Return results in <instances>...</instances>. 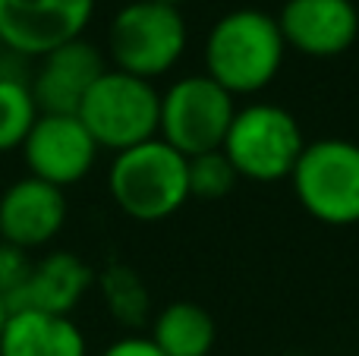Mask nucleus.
<instances>
[{
  "mask_svg": "<svg viewBox=\"0 0 359 356\" xmlns=\"http://www.w3.org/2000/svg\"><path fill=\"white\" fill-rule=\"evenodd\" d=\"M189 164V199H208V202H217L236 186L240 174L233 170L230 158L224 155L221 149L215 151H205V155H196V158H186Z\"/></svg>",
  "mask_w": 359,
  "mask_h": 356,
  "instance_id": "18",
  "label": "nucleus"
},
{
  "mask_svg": "<svg viewBox=\"0 0 359 356\" xmlns=\"http://www.w3.org/2000/svg\"><path fill=\"white\" fill-rule=\"evenodd\" d=\"M32 265L35 262L29 259V252L0 240V296L6 300V309L19 296V290L25 287V281L32 275Z\"/></svg>",
  "mask_w": 359,
  "mask_h": 356,
  "instance_id": "19",
  "label": "nucleus"
},
{
  "mask_svg": "<svg viewBox=\"0 0 359 356\" xmlns=\"http://www.w3.org/2000/svg\"><path fill=\"white\" fill-rule=\"evenodd\" d=\"M98 290L104 296V306L120 325L126 328H139L145 325L149 319V309H151V296H149V287L142 284L136 268L123 262H114L101 271L98 278Z\"/></svg>",
  "mask_w": 359,
  "mask_h": 356,
  "instance_id": "16",
  "label": "nucleus"
},
{
  "mask_svg": "<svg viewBox=\"0 0 359 356\" xmlns=\"http://www.w3.org/2000/svg\"><path fill=\"white\" fill-rule=\"evenodd\" d=\"M95 0H0V44L25 57H44L82 38Z\"/></svg>",
  "mask_w": 359,
  "mask_h": 356,
  "instance_id": "8",
  "label": "nucleus"
},
{
  "mask_svg": "<svg viewBox=\"0 0 359 356\" xmlns=\"http://www.w3.org/2000/svg\"><path fill=\"white\" fill-rule=\"evenodd\" d=\"M117 69L139 79H155L174 69L186 50V22L177 6L155 0H133L114 16L107 32Z\"/></svg>",
  "mask_w": 359,
  "mask_h": 356,
  "instance_id": "6",
  "label": "nucleus"
},
{
  "mask_svg": "<svg viewBox=\"0 0 359 356\" xmlns=\"http://www.w3.org/2000/svg\"><path fill=\"white\" fill-rule=\"evenodd\" d=\"M6 319H10V309H6V300H4V296H0V334H4Z\"/></svg>",
  "mask_w": 359,
  "mask_h": 356,
  "instance_id": "21",
  "label": "nucleus"
},
{
  "mask_svg": "<svg viewBox=\"0 0 359 356\" xmlns=\"http://www.w3.org/2000/svg\"><path fill=\"white\" fill-rule=\"evenodd\" d=\"M67 224V199L63 189L44 180L25 177L6 186L0 196V240L19 249H38L50 243Z\"/></svg>",
  "mask_w": 359,
  "mask_h": 356,
  "instance_id": "11",
  "label": "nucleus"
},
{
  "mask_svg": "<svg viewBox=\"0 0 359 356\" xmlns=\"http://www.w3.org/2000/svg\"><path fill=\"white\" fill-rule=\"evenodd\" d=\"M280 35L306 57H337L356 41L359 13L353 0H287L278 16Z\"/></svg>",
  "mask_w": 359,
  "mask_h": 356,
  "instance_id": "10",
  "label": "nucleus"
},
{
  "mask_svg": "<svg viewBox=\"0 0 359 356\" xmlns=\"http://www.w3.org/2000/svg\"><path fill=\"white\" fill-rule=\"evenodd\" d=\"M284 356H306V353H284Z\"/></svg>",
  "mask_w": 359,
  "mask_h": 356,
  "instance_id": "23",
  "label": "nucleus"
},
{
  "mask_svg": "<svg viewBox=\"0 0 359 356\" xmlns=\"http://www.w3.org/2000/svg\"><path fill=\"white\" fill-rule=\"evenodd\" d=\"M303 149L297 117L278 104L240 107L221 145L236 174L252 183H278L290 177Z\"/></svg>",
  "mask_w": 359,
  "mask_h": 356,
  "instance_id": "4",
  "label": "nucleus"
},
{
  "mask_svg": "<svg viewBox=\"0 0 359 356\" xmlns=\"http://www.w3.org/2000/svg\"><path fill=\"white\" fill-rule=\"evenodd\" d=\"M101 356H164L158 350V344L151 338H139V334H130V338L114 341Z\"/></svg>",
  "mask_w": 359,
  "mask_h": 356,
  "instance_id": "20",
  "label": "nucleus"
},
{
  "mask_svg": "<svg viewBox=\"0 0 359 356\" xmlns=\"http://www.w3.org/2000/svg\"><path fill=\"white\" fill-rule=\"evenodd\" d=\"M284 50L287 41L278 19L262 10H233L208 32L205 67L230 95H255L274 82Z\"/></svg>",
  "mask_w": 359,
  "mask_h": 356,
  "instance_id": "1",
  "label": "nucleus"
},
{
  "mask_svg": "<svg viewBox=\"0 0 359 356\" xmlns=\"http://www.w3.org/2000/svg\"><path fill=\"white\" fill-rule=\"evenodd\" d=\"M155 4H164V6H177V10H180V4H186V0H155Z\"/></svg>",
  "mask_w": 359,
  "mask_h": 356,
  "instance_id": "22",
  "label": "nucleus"
},
{
  "mask_svg": "<svg viewBox=\"0 0 359 356\" xmlns=\"http://www.w3.org/2000/svg\"><path fill=\"white\" fill-rule=\"evenodd\" d=\"M76 117L86 123L98 149L126 151L158 136L161 95L149 79L130 76L123 69H104Z\"/></svg>",
  "mask_w": 359,
  "mask_h": 356,
  "instance_id": "3",
  "label": "nucleus"
},
{
  "mask_svg": "<svg viewBox=\"0 0 359 356\" xmlns=\"http://www.w3.org/2000/svg\"><path fill=\"white\" fill-rule=\"evenodd\" d=\"M104 76V57L82 38L41 57L32 95L41 114H79L86 95Z\"/></svg>",
  "mask_w": 359,
  "mask_h": 356,
  "instance_id": "12",
  "label": "nucleus"
},
{
  "mask_svg": "<svg viewBox=\"0 0 359 356\" xmlns=\"http://www.w3.org/2000/svg\"><path fill=\"white\" fill-rule=\"evenodd\" d=\"M151 341L164 356H208L217 341V325L198 303L177 300L158 313Z\"/></svg>",
  "mask_w": 359,
  "mask_h": 356,
  "instance_id": "15",
  "label": "nucleus"
},
{
  "mask_svg": "<svg viewBox=\"0 0 359 356\" xmlns=\"http://www.w3.org/2000/svg\"><path fill=\"white\" fill-rule=\"evenodd\" d=\"M35 120H38V104L32 88L19 79L0 76V155L22 149Z\"/></svg>",
  "mask_w": 359,
  "mask_h": 356,
  "instance_id": "17",
  "label": "nucleus"
},
{
  "mask_svg": "<svg viewBox=\"0 0 359 356\" xmlns=\"http://www.w3.org/2000/svg\"><path fill=\"white\" fill-rule=\"evenodd\" d=\"M111 196L136 221H164L189 199V164L164 139L117 151L107 177Z\"/></svg>",
  "mask_w": 359,
  "mask_h": 356,
  "instance_id": "2",
  "label": "nucleus"
},
{
  "mask_svg": "<svg viewBox=\"0 0 359 356\" xmlns=\"http://www.w3.org/2000/svg\"><path fill=\"white\" fill-rule=\"evenodd\" d=\"M233 95L221 88L208 73L186 76L161 95V139L183 158H196L224 145L233 123Z\"/></svg>",
  "mask_w": 359,
  "mask_h": 356,
  "instance_id": "7",
  "label": "nucleus"
},
{
  "mask_svg": "<svg viewBox=\"0 0 359 356\" xmlns=\"http://www.w3.org/2000/svg\"><path fill=\"white\" fill-rule=\"evenodd\" d=\"M32 177L57 189L79 183L98 158V142L76 114H38L22 142Z\"/></svg>",
  "mask_w": 359,
  "mask_h": 356,
  "instance_id": "9",
  "label": "nucleus"
},
{
  "mask_svg": "<svg viewBox=\"0 0 359 356\" xmlns=\"http://www.w3.org/2000/svg\"><path fill=\"white\" fill-rule=\"evenodd\" d=\"M86 338L69 315L38 309L10 313L0 334V356H86Z\"/></svg>",
  "mask_w": 359,
  "mask_h": 356,
  "instance_id": "14",
  "label": "nucleus"
},
{
  "mask_svg": "<svg viewBox=\"0 0 359 356\" xmlns=\"http://www.w3.org/2000/svg\"><path fill=\"white\" fill-rule=\"evenodd\" d=\"M299 205L322 224L359 221V145L347 139L309 142L290 174Z\"/></svg>",
  "mask_w": 359,
  "mask_h": 356,
  "instance_id": "5",
  "label": "nucleus"
},
{
  "mask_svg": "<svg viewBox=\"0 0 359 356\" xmlns=\"http://www.w3.org/2000/svg\"><path fill=\"white\" fill-rule=\"evenodd\" d=\"M95 284V271L73 252H50L32 265V275L19 296L10 303V313L16 309H38L50 315H69L86 290Z\"/></svg>",
  "mask_w": 359,
  "mask_h": 356,
  "instance_id": "13",
  "label": "nucleus"
}]
</instances>
